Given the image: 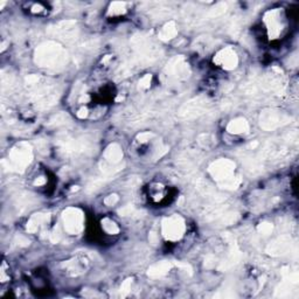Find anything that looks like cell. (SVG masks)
Here are the masks:
<instances>
[{"label":"cell","instance_id":"ba28073f","mask_svg":"<svg viewBox=\"0 0 299 299\" xmlns=\"http://www.w3.org/2000/svg\"><path fill=\"white\" fill-rule=\"evenodd\" d=\"M214 65L225 69V70H234L239 66V56L231 47L220 49L213 59Z\"/></svg>","mask_w":299,"mask_h":299},{"label":"cell","instance_id":"4316f807","mask_svg":"<svg viewBox=\"0 0 299 299\" xmlns=\"http://www.w3.org/2000/svg\"><path fill=\"white\" fill-rule=\"evenodd\" d=\"M46 182H47V179H46V176H36L35 178V180H34V186H35V187H41V186H43L46 184Z\"/></svg>","mask_w":299,"mask_h":299},{"label":"cell","instance_id":"5b68a950","mask_svg":"<svg viewBox=\"0 0 299 299\" xmlns=\"http://www.w3.org/2000/svg\"><path fill=\"white\" fill-rule=\"evenodd\" d=\"M63 229L68 235H78L84 228V213L77 207H69L62 213Z\"/></svg>","mask_w":299,"mask_h":299},{"label":"cell","instance_id":"7a4b0ae2","mask_svg":"<svg viewBox=\"0 0 299 299\" xmlns=\"http://www.w3.org/2000/svg\"><path fill=\"white\" fill-rule=\"evenodd\" d=\"M36 63L47 68H57L66 63L67 53L61 46L54 42H47L36 49Z\"/></svg>","mask_w":299,"mask_h":299},{"label":"cell","instance_id":"8992f818","mask_svg":"<svg viewBox=\"0 0 299 299\" xmlns=\"http://www.w3.org/2000/svg\"><path fill=\"white\" fill-rule=\"evenodd\" d=\"M8 159H10L11 165H12L14 170L24 171L31 164L32 159H33V152H32L31 145L27 143L17 144L11 150L10 155H8Z\"/></svg>","mask_w":299,"mask_h":299},{"label":"cell","instance_id":"44dd1931","mask_svg":"<svg viewBox=\"0 0 299 299\" xmlns=\"http://www.w3.org/2000/svg\"><path fill=\"white\" fill-rule=\"evenodd\" d=\"M0 280H1L2 284L10 281V266L7 265L6 262L2 263V265H1V271H0Z\"/></svg>","mask_w":299,"mask_h":299},{"label":"cell","instance_id":"484cf974","mask_svg":"<svg viewBox=\"0 0 299 299\" xmlns=\"http://www.w3.org/2000/svg\"><path fill=\"white\" fill-rule=\"evenodd\" d=\"M77 117L81 118V120H84V118H88L90 116V111L88 110V108L87 106H81L80 109H78V111L76 112Z\"/></svg>","mask_w":299,"mask_h":299},{"label":"cell","instance_id":"83f0119b","mask_svg":"<svg viewBox=\"0 0 299 299\" xmlns=\"http://www.w3.org/2000/svg\"><path fill=\"white\" fill-rule=\"evenodd\" d=\"M43 11H45V7L41 4H34L33 7H32V12L33 13H41Z\"/></svg>","mask_w":299,"mask_h":299},{"label":"cell","instance_id":"30bf717a","mask_svg":"<svg viewBox=\"0 0 299 299\" xmlns=\"http://www.w3.org/2000/svg\"><path fill=\"white\" fill-rule=\"evenodd\" d=\"M285 122L286 120L284 115L281 114L280 111H275V110L265 111L261 116V125L266 130L276 129V127L281 126Z\"/></svg>","mask_w":299,"mask_h":299},{"label":"cell","instance_id":"9a60e30c","mask_svg":"<svg viewBox=\"0 0 299 299\" xmlns=\"http://www.w3.org/2000/svg\"><path fill=\"white\" fill-rule=\"evenodd\" d=\"M178 34V27L174 21H168L161 27L159 31V39L162 41H170V40L174 39Z\"/></svg>","mask_w":299,"mask_h":299},{"label":"cell","instance_id":"3957f363","mask_svg":"<svg viewBox=\"0 0 299 299\" xmlns=\"http://www.w3.org/2000/svg\"><path fill=\"white\" fill-rule=\"evenodd\" d=\"M161 235L166 241L176 242L184 237L186 231V222L184 217L173 214V215L165 217L161 221Z\"/></svg>","mask_w":299,"mask_h":299},{"label":"cell","instance_id":"d6986e66","mask_svg":"<svg viewBox=\"0 0 299 299\" xmlns=\"http://www.w3.org/2000/svg\"><path fill=\"white\" fill-rule=\"evenodd\" d=\"M126 2H112L108 8L109 17H121L126 13Z\"/></svg>","mask_w":299,"mask_h":299},{"label":"cell","instance_id":"52a82bcc","mask_svg":"<svg viewBox=\"0 0 299 299\" xmlns=\"http://www.w3.org/2000/svg\"><path fill=\"white\" fill-rule=\"evenodd\" d=\"M164 76H166L171 81H176V82L180 80H185V78L190 76L188 63L182 57L173 59L170 62V65H167L166 69H165Z\"/></svg>","mask_w":299,"mask_h":299},{"label":"cell","instance_id":"603a6c76","mask_svg":"<svg viewBox=\"0 0 299 299\" xmlns=\"http://www.w3.org/2000/svg\"><path fill=\"white\" fill-rule=\"evenodd\" d=\"M151 80H152V76L150 74H146L145 76H143L139 81V89L141 90H147L151 87Z\"/></svg>","mask_w":299,"mask_h":299},{"label":"cell","instance_id":"7c38bea8","mask_svg":"<svg viewBox=\"0 0 299 299\" xmlns=\"http://www.w3.org/2000/svg\"><path fill=\"white\" fill-rule=\"evenodd\" d=\"M49 223V215L45 213L34 214L27 222V231L30 233H36L42 228H45Z\"/></svg>","mask_w":299,"mask_h":299},{"label":"cell","instance_id":"ac0fdd59","mask_svg":"<svg viewBox=\"0 0 299 299\" xmlns=\"http://www.w3.org/2000/svg\"><path fill=\"white\" fill-rule=\"evenodd\" d=\"M101 226H102L104 233L108 235H117L121 230L117 223L112 219H110V217H104L102 221H101Z\"/></svg>","mask_w":299,"mask_h":299},{"label":"cell","instance_id":"4fadbf2b","mask_svg":"<svg viewBox=\"0 0 299 299\" xmlns=\"http://www.w3.org/2000/svg\"><path fill=\"white\" fill-rule=\"evenodd\" d=\"M227 131L228 133L234 136H239V135H245V133H248L249 131V123L246 122V118L239 117L235 118V120L230 121L227 125Z\"/></svg>","mask_w":299,"mask_h":299},{"label":"cell","instance_id":"ffe728a7","mask_svg":"<svg viewBox=\"0 0 299 299\" xmlns=\"http://www.w3.org/2000/svg\"><path fill=\"white\" fill-rule=\"evenodd\" d=\"M197 141H199V144L201 145L204 149H207V150L211 149V147H213L216 143L215 138H214L211 135H210V133H204V135L200 136L199 139H197Z\"/></svg>","mask_w":299,"mask_h":299},{"label":"cell","instance_id":"5bb4252c","mask_svg":"<svg viewBox=\"0 0 299 299\" xmlns=\"http://www.w3.org/2000/svg\"><path fill=\"white\" fill-rule=\"evenodd\" d=\"M290 246H291V240L289 237H281V239L276 240L275 242H272L271 245L268 246V251L269 254L272 255H281L285 254V252L290 249Z\"/></svg>","mask_w":299,"mask_h":299},{"label":"cell","instance_id":"8fae6325","mask_svg":"<svg viewBox=\"0 0 299 299\" xmlns=\"http://www.w3.org/2000/svg\"><path fill=\"white\" fill-rule=\"evenodd\" d=\"M122 159H123V151H122L120 145L111 144L106 147V152H104V162L108 166H115V165L120 164Z\"/></svg>","mask_w":299,"mask_h":299},{"label":"cell","instance_id":"6da1fadb","mask_svg":"<svg viewBox=\"0 0 299 299\" xmlns=\"http://www.w3.org/2000/svg\"><path fill=\"white\" fill-rule=\"evenodd\" d=\"M235 162L222 158L214 161L210 166V173L214 180L223 188L235 190L239 187L241 180L235 176Z\"/></svg>","mask_w":299,"mask_h":299},{"label":"cell","instance_id":"cb8c5ba5","mask_svg":"<svg viewBox=\"0 0 299 299\" xmlns=\"http://www.w3.org/2000/svg\"><path fill=\"white\" fill-rule=\"evenodd\" d=\"M131 285H132L131 278H129V280H126L123 284H122L121 295L123 296V297H126V296L130 293V291H131Z\"/></svg>","mask_w":299,"mask_h":299},{"label":"cell","instance_id":"d4e9b609","mask_svg":"<svg viewBox=\"0 0 299 299\" xmlns=\"http://www.w3.org/2000/svg\"><path fill=\"white\" fill-rule=\"evenodd\" d=\"M118 201H120V197H118L117 194H110L104 199V204L106 206H115Z\"/></svg>","mask_w":299,"mask_h":299},{"label":"cell","instance_id":"2e32d148","mask_svg":"<svg viewBox=\"0 0 299 299\" xmlns=\"http://www.w3.org/2000/svg\"><path fill=\"white\" fill-rule=\"evenodd\" d=\"M171 266L172 265H171L170 262H165V261L164 262H158L150 266L149 272H147V274H149L150 277H152V278L162 277V276H165L168 271H170Z\"/></svg>","mask_w":299,"mask_h":299},{"label":"cell","instance_id":"9c48e42d","mask_svg":"<svg viewBox=\"0 0 299 299\" xmlns=\"http://www.w3.org/2000/svg\"><path fill=\"white\" fill-rule=\"evenodd\" d=\"M61 268L66 275L75 277V276H80L87 271V269L89 268V261L86 257L77 256L71 258V260L65 261Z\"/></svg>","mask_w":299,"mask_h":299},{"label":"cell","instance_id":"7402d4cb","mask_svg":"<svg viewBox=\"0 0 299 299\" xmlns=\"http://www.w3.org/2000/svg\"><path fill=\"white\" fill-rule=\"evenodd\" d=\"M257 230H258V233L262 234V235H269V234L272 233V230H274V227H272L271 223L264 222V223H261V225L258 226Z\"/></svg>","mask_w":299,"mask_h":299},{"label":"cell","instance_id":"e0dca14e","mask_svg":"<svg viewBox=\"0 0 299 299\" xmlns=\"http://www.w3.org/2000/svg\"><path fill=\"white\" fill-rule=\"evenodd\" d=\"M149 192H150L151 199L155 200L156 202L161 201V200L165 197V194H166V190H165L164 186H162L161 184H158V182L151 185L149 188Z\"/></svg>","mask_w":299,"mask_h":299},{"label":"cell","instance_id":"277c9868","mask_svg":"<svg viewBox=\"0 0 299 299\" xmlns=\"http://www.w3.org/2000/svg\"><path fill=\"white\" fill-rule=\"evenodd\" d=\"M264 25H265L268 35L271 40L281 37L283 32L285 31L286 20L283 11L281 8H275V10L268 11L264 14L263 18Z\"/></svg>","mask_w":299,"mask_h":299}]
</instances>
